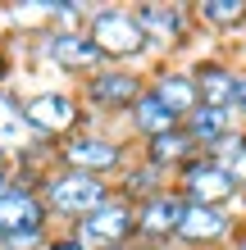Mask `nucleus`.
<instances>
[{
  "label": "nucleus",
  "instance_id": "1",
  "mask_svg": "<svg viewBox=\"0 0 246 250\" xmlns=\"http://www.w3.org/2000/svg\"><path fill=\"white\" fill-rule=\"evenodd\" d=\"M110 200V191L100 178H91V173H73V168H64V173H55V178L46 182V205L50 209H60L68 218H87V214H96L100 205Z\"/></svg>",
  "mask_w": 246,
  "mask_h": 250
},
{
  "label": "nucleus",
  "instance_id": "2",
  "mask_svg": "<svg viewBox=\"0 0 246 250\" xmlns=\"http://www.w3.org/2000/svg\"><path fill=\"white\" fill-rule=\"evenodd\" d=\"M91 46L110 60H133L146 50V32L137 27V19L128 9H96L91 14Z\"/></svg>",
  "mask_w": 246,
  "mask_h": 250
},
{
  "label": "nucleus",
  "instance_id": "3",
  "mask_svg": "<svg viewBox=\"0 0 246 250\" xmlns=\"http://www.w3.org/2000/svg\"><path fill=\"white\" fill-rule=\"evenodd\" d=\"M237 182L233 173L224 164H214V159H192V164H182V196L187 205H214V209H224V200L237 196Z\"/></svg>",
  "mask_w": 246,
  "mask_h": 250
},
{
  "label": "nucleus",
  "instance_id": "4",
  "mask_svg": "<svg viewBox=\"0 0 246 250\" xmlns=\"http://www.w3.org/2000/svg\"><path fill=\"white\" fill-rule=\"evenodd\" d=\"M137 232V214L128 209L123 200H105L96 214H87L82 218V228H78V241L87 246V241H96V246H123L128 237Z\"/></svg>",
  "mask_w": 246,
  "mask_h": 250
},
{
  "label": "nucleus",
  "instance_id": "5",
  "mask_svg": "<svg viewBox=\"0 0 246 250\" xmlns=\"http://www.w3.org/2000/svg\"><path fill=\"white\" fill-rule=\"evenodd\" d=\"M23 119L41 137H60V132H68L78 123V100L64 96V91H41V96H32L23 105Z\"/></svg>",
  "mask_w": 246,
  "mask_h": 250
},
{
  "label": "nucleus",
  "instance_id": "6",
  "mask_svg": "<svg viewBox=\"0 0 246 250\" xmlns=\"http://www.w3.org/2000/svg\"><path fill=\"white\" fill-rule=\"evenodd\" d=\"M46 223V205L27 187H5L0 191V241L19 237V232H41Z\"/></svg>",
  "mask_w": 246,
  "mask_h": 250
},
{
  "label": "nucleus",
  "instance_id": "7",
  "mask_svg": "<svg viewBox=\"0 0 246 250\" xmlns=\"http://www.w3.org/2000/svg\"><path fill=\"white\" fill-rule=\"evenodd\" d=\"M60 155H64V164L73 173H91V178H100V173L123 164V150L114 141H105V137H73Z\"/></svg>",
  "mask_w": 246,
  "mask_h": 250
},
{
  "label": "nucleus",
  "instance_id": "8",
  "mask_svg": "<svg viewBox=\"0 0 246 250\" xmlns=\"http://www.w3.org/2000/svg\"><path fill=\"white\" fill-rule=\"evenodd\" d=\"M228 223H233V218L224 209H214V205H182V218H178V232H173V237L192 241L196 250H210V241L228 237Z\"/></svg>",
  "mask_w": 246,
  "mask_h": 250
},
{
  "label": "nucleus",
  "instance_id": "9",
  "mask_svg": "<svg viewBox=\"0 0 246 250\" xmlns=\"http://www.w3.org/2000/svg\"><path fill=\"white\" fill-rule=\"evenodd\" d=\"M182 196L173 191H160V196H146V205L137 209V232L141 237H173L178 232V218H182Z\"/></svg>",
  "mask_w": 246,
  "mask_h": 250
},
{
  "label": "nucleus",
  "instance_id": "10",
  "mask_svg": "<svg viewBox=\"0 0 246 250\" xmlns=\"http://www.w3.org/2000/svg\"><path fill=\"white\" fill-rule=\"evenodd\" d=\"M46 55H50L60 68H78V73H82V68H96L100 60H105V55L91 46V37H87V32H64V27L46 37Z\"/></svg>",
  "mask_w": 246,
  "mask_h": 250
},
{
  "label": "nucleus",
  "instance_id": "11",
  "mask_svg": "<svg viewBox=\"0 0 246 250\" xmlns=\"http://www.w3.org/2000/svg\"><path fill=\"white\" fill-rule=\"evenodd\" d=\"M133 19L146 32V46H173L182 37V27H187V14L178 5H141Z\"/></svg>",
  "mask_w": 246,
  "mask_h": 250
},
{
  "label": "nucleus",
  "instance_id": "12",
  "mask_svg": "<svg viewBox=\"0 0 246 250\" xmlns=\"http://www.w3.org/2000/svg\"><path fill=\"white\" fill-rule=\"evenodd\" d=\"M87 96L96 100V105H110V109H133L137 96H141V78L133 73H96L91 82H87Z\"/></svg>",
  "mask_w": 246,
  "mask_h": 250
},
{
  "label": "nucleus",
  "instance_id": "13",
  "mask_svg": "<svg viewBox=\"0 0 246 250\" xmlns=\"http://www.w3.org/2000/svg\"><path fill=\"white\" fill-rule=\"evenodd\" d=\"M192 78H196L201 105H210V109H237V73L233 68L205 64L201 73H192Z\"/></svg>",
  "mask_w": 246,
  "mask_h": 250
},
{
  "label": "nucleus",
  "instance_id": "14",
  "mask_svg": "<svg viewBox=\"0 0 246 250\" xmlns=\"http://www.w3.org/2000/svg\"><path fill=\"white\" fill-rule=\"evenodd\" d=\"M128 114H133V127H137L146 141L164 137V132H173V127H182V119H178V114H173L155 91H141V96H137V105L128 109Z\"/></svg>",
  "mask_w": 246,
  "mask_h": 250
},
{
  "label": "nucleus",
  "instance_id": "15",
  "mask_svg": "<svg viewBox=\"0 0 246 250\" xmlns=\"http://www.w3.org/2000/svg\"><path fill=\"white\" fill-rule=\"evenodd\" d=\"M182 132L192 137L196 146H219L228 132H233V109H210V105H196L192 114H187V123H182Z\"/></svg>",
  "mask_w": 246,
  "mask_h": 250
},
{
  "label": "nucleus",
  "instance_id": "16",
  "mask_svg": "<svg viewBox=\"0 0 246 250\" xmlns=\"http://www.w3.org/2000/svg\"><path fill=\"white\" fill-rule=\"evenodd\" d=\"M155 96L164 100V105L178 114V119H187V114H192L196 105H201V96H196V78L192 73H160V78H155V86H151Z\"/></svg>",
  "mask_w": 246,
  "mask_h": 250
},
{
  "label": "nucleus",
  "instance_id": "17",
  "mask_svg": "<svg viewBox=\"0 0 246 250\" xmlns=\"http://www.w3.org/2000/svg\"><path fill=\"white\" fill-rule=\"evenodd\" d=\"M192 137H187L182 127H173V132H164V137H155V141H146V159L155 168H164V164H182L187 155H192Z\"/></svg>",
  "mask_w": 246,
  "mask_h": 250
},
{
  "label": "nucleus",
  "instance_id": "18",
  "mask_svg": "<svg viewBox=\"0 0 246 250\" xmlns=\"http://www.w3.org/2000/svg\"><path fill=\"white\" fill-rule=\"evenodd\" d=\"M27 137H32V127L23 119V105L0 96V150H19V146H27Z\"/></svg>",
  "mask_w": 246,
  "mask_h": 250
},
{
  "label": "nucleus",
  "instance_id": "19",
  "mask_svg": "<svg viewBox=\"0 0 246 250\" xmlns=\"http://www.w3.org/2000/svg\"><path fill=\"white\" fill-rule=\"evenodd\" d=\"M201 19L210 27H237L246 19V0H205L201 5Z\"/></svg>",
  "mask_w": 246,
  "mask_h": 250
},
{
  "label": "nucleus",
  "instance_id": "20",
  "mask_svg": "<svg viewBox=\"0 0 246 250\" xmlns=\"http://www.w3.org/2000/svg\"><path fill=\"white\" fill-rule=\"evenodd\" d=\"M228 173H233L237 187H246V137H242V146H237V155L228 159Z\"/></svg>",
  "mask_w": 246,
  "mask_h": 250
},
{
  "label": "nucleus",
  "instance_id": "21",
  "mask_svg": "<svg viewBox=\"0 0 246 250\" xmlns=\"http://www.w3.org/2000/svg\"><path fill=\"white\" fill-rule=\"evenodd\" d=\"M37 241H41V232H19V237H5L0 246H5V250H27V246H37Z\"/></svg>",
  "mask_w": 246,
  "mask_h": 250
},
{
  "label": "nucleus",
  "instance_id": "22",
  "mask_svg": "<svg viewBox=\"0 0 246 250\" xmlns=\"http://www.w3.org/2000/svg\"><path fill=\"white\" fill-rule=\"evenodd\" d=\"M46 250H87V246H82L78 237H60V241H50Z\"/></svg>",
  "mask_w": 246,
  "mask_h": 250
},
{
  "label": "nucleus",
  "instance_id": "23",
  "mask_svg": "<svg viewBox=\"0 0 246 250\" xmlns=\"http://www.w3.org/2000/svg\"><path fill=\"white\" fill-rule=\"evenodd\" d=\"M237 114H246V73L237 78Z\"/></svg>",
  "mask_w": 246,
  "mask_h": 250
},
{
  "label": "nucleus",
  "instance_id": "24",
  "mask_svg": "<svg viewBox=\"0 0 246 250\" xmlns=\"http://www.w3.org/2000/svg\"><path fill=\"white\" fill-rule=\"evenodd\" d=\"M5 173H9V168H5V155H0V191H5Z\"/></svg>",
  "mask_w": 246,
  "mask_h": 250
},
{
  "label": "nucleus",
  "instance_id": "25",
  "mask_svg": "<svg viewBox=\"0 0 246 250\" xmlns=\"http://www.w3.org/2000/svg\"><path fill=\"white\" fill-rule=\"evenodd\" d=\"M233 250H246V237H242V241H237V246H233Z\"/></svg>",
  "mask_w": 246,
  "mask_h": 250
},
{
  "label": "nucleus",
  "instance_id": "26",
  "mask_svg": "<svg viewBox=\"0 0 246 250\" xmlns=\"http://www.w3.org/2000/svg\"><path fill=\"white\" fill-rule=\"evenodd\" d=\"M110 250H128V246H110Z\"/></svg>",
  "mask_w": 246,
  "mask_h": 250
},
{
  "label": "nucleus",
  "instance_id": "27",
  "mask_svg": "<svg viewBox=\"0 0 246 250\" xmlns=\"http://www.w3.org/2000/svg\"><path fill=\"white\" fill-rule=\"evenodd\" d=\"M0 73H5V60H0Z\"/></svg>",
  "mask_w": 246,
  "mask_h": 250
}]
</instances>
